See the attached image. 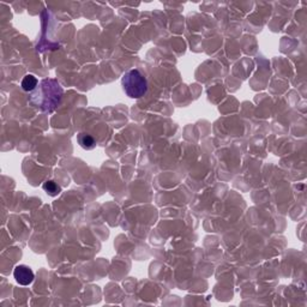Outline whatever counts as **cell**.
<instances>
[{"label":"cell","mask_w":307,"mask_h":307,"mask_svg":"<svg viewBox=\"0 0 307 307\" xmlns=\"http://www.w3.org/2000/svg\"><path fill=\"white\" fill-rule=\"evenodd\" d=\"M63 88L55 79H43L32 95V103L43 112H52L62 102Z\"/></svg>","instance_id":"6da1fadb"},{"label":"cell","mask_w":307,"mask_h":307,"mask_svg":"<svg viewBox=\"0 0 307 307\" xmlns=\"http://www.w3.org/2000/svg\"><path fill=\"white\" fill-rule=\"evenodd\" d=\"M121 85L126 95L131 99L143 98L148 91V81L137 68H132L124 74Z\"/></svg>","instance_id":"7a4b0ae2"},{"label":"cell","mask_w":307,"mask_h":307,"mask_svg":"<svg viewBox=\"0 0 307 307\" xmlns=\"http://www.w3.org/2000/svg\"><path fill=\"white\" fill-rule=\"evenodd\" d=\"M77 142L84 150H93V149L96 148L95 138L91 135L87 134V132H81L77 136Z\"/></svg>","instance_id":"277c9868"},{"label":"cell","mask_w":307,"mask_h":307,"mask_svg":"<svg viewBox=\"0 0 307 307\" xmlns=\"http://www.w3.org/2000/svg\"><path fill=\"white\" fill-rule=\"evenodd\" d=\"M38 81L36 79V77L33 76V74H27L26 77L22 81V89L24 91H28V93H32L37 88Z\"/></svg>","instance_id":"5b68a950"},{"label":"cell","mask_w":307,"mask_h":307,"mask_svg":"<svg viewBox=\"0 0 307 307\" xmlns=\"http://www.w3.org/2000/svg\"><path fill=\"white\" fill-rule=\"evenodd\" d=\"M42 189L47 195L51 196V197H57V196L62 192V187L53 180H47L46 182H43Z\"/></svg>","instance_id":"8992f818"},{"label":"cell","mask_w":307,"mask_h":307,"mask_svg":"<svg viewBox=\"0 0 307 307\" xmlns=\"http://www.w3.org/2000/svg\"><path fill=\"white\" fill-rule=\"evenodd\" d=\"M13 277L21 286H29L34 281L35 275L28 265H17L13 270Z\"/></svg>","instance_id":"3957f363"}]
</instances>
